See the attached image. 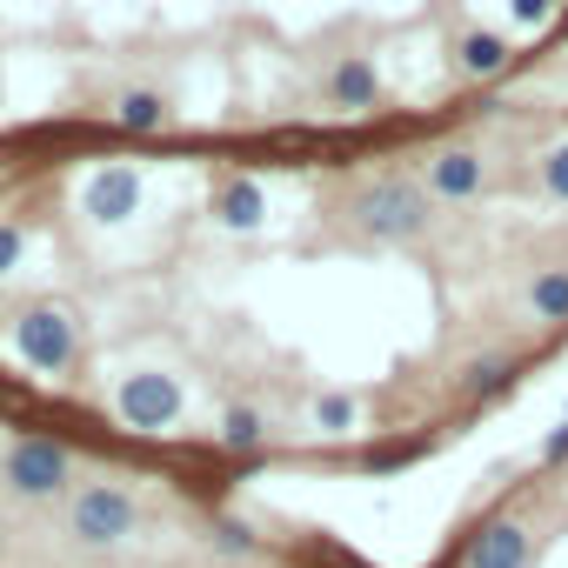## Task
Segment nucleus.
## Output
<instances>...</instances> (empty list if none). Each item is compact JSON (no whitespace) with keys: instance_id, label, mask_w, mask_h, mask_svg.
<instances>
[{"instance_id":"6ab92c4d","label":"nucleus","mask_w":568,"mask_h":568,"mask_svg":"<svg viewBox=\"0 0 568 568\" xmlns=\"http://www.w3.org/2000/svg\"><path fill=\"white\" fill-rule=\"evenodd\" d=\"M541 174H548V187H555V194L568 201V141H561V148H555V154L541 161Z\"/></svg>"},{"instance_id":"f257e3e1","label":"nucleus","mask_w":568,"mask_h":568,"mask_svg":"<svg viewBox=\"0 0 568 568\" xmlns=\"http://www.w3.org/2000/svg\"><path fill=\"white\" fill-rule=\"evenodd\" d=\"M355 227L368 234V241H415V234H428V194L415 187V181H402V174H388V181H368L362 194H355Z\"/></svg>"},{"instance_id":"412c9836","label":"nucleus","mask_w":568,"mask_h":568,"mask_svg":"<svg viewBox=\"0 0 568 568\" xmlns=\"http://www.w3.org/2000/svg\"><path fill=\"white\" fill-rule=\"evenodd\" d=\"M548 455H568V428H555V435H548Z\"/></svg>"},{"instance_id":"0eeeda50","label":"nucleus","mask_w":568,"mask_h":568,"mask_svg":"<svg viewBox=\"0 0 568 568\" xmlns=\"http://www.w3.org/2000/svg\"><path fill=\"white\" fill-rule=\"evenodd\" d=\"M81 201H88V214H94V221H128V214H134V201H141V174H134V168H101V174L88 181V194H81Z\"/></svg>"},{"instance_id":"9b49d317","label":"nucleus","mask_w":568,"mask_h":568,"mask_svg":"<svg viewBox=\"0 0 568 568\" xmlns=\"http://www.w3.org/2000/svg\"><path fill=\"white\" fill-rule=\"evenodd\" d=\"M261 214H267L261 181H227V194H221V221H227V227H261Z\"/></svg>"},{"instance_id":"aec40b11","label":"nucleus","mask_w":568,"mask_h":568,"mask_svg":"<svg viewBox=\"0 0 568 568\" xmlns=\"http://www.w3.org/2000/svg\"><path fill=\"white\" fill-rule=\"evenodd\" d=\"M548 14H555V0H515V21L521 28H541Z\"/></svg>"},{"instance_id":"6e6552de","label":"nucleus","mask_w":568,"mask_h":568,"mask_svg":"<svg viewBox=\"0 0 568 568\" xmlns=\"http://www.w3.org/2000/svg\"><path fill=\"white\" fill-rule=\"evenodd\" d=\"M528 555H535L528 528H521V521H495V528H481V535H475L468 568H528Z\"/></svg>"},{"instance_id":"ddd939ff","label":"nucleus","mask_w":568,"mask_h":568,"mask_svg":"<svg viewBox=\"0 0 568 568\" xmlns=\"http://www.w3.org/2000/svg\"><path fill=\"white\" fill-rule=\"evenodd\" d=\"M161 121H168L161 94H121V128H134V134H154Z\"/></svg>"},{"instance_id":"7ed1b4c3","label":"nucleus","mask_w":568,"mask_h":568,"mask_svg":"<svg viewBox=\"0 0 568 568\" xmlns=\"http://www.w3.org/2000/svg\"><path fill=\"white\" fill-rule=\"evenodd\" d=\"M68 448L61 442H48V435H21L14 448H8V481L21 488V495H61L68 488Z\"/></svg>"},{"instance_id":"dca6fc26","label":"nucleus","mask_w":568,"mask_h":568,"mask_svg":"<svg viewBox=\"0 0 568 568\" xmlns=\"http://www.w3.org/2000/svg\"><path fill=\"white\" fill-rule=\"evenodd\" d=\"M21 254H28V234H21V221H0V274H8Z\"/></svg>"},{"instance_id":"f03ea898","label":"nucleus","mask_w":568,"mask_h":568,"mask_svg":"<svg viewBox=\"0 0 568 568\" xmlns=\"http://www.w3.org/2000/svg\"><path fill=\"white\" fill-rule=\"evenodd\" d=\"M68 521H74V535H81L88 548H114V541H128V535H134L141 508H134V495H128V488H114V481H88V488L74 495Z\"/></svg>"},{"instance_id":"39448f33","label":"nucleus","mask_w":568,"mask_h":568,"mask_svg":"<svg viewBox=\"0 0 568 568\" xmlns=\"http://www.w3.org/2000/svg\"><path fill=\"white\" fill-rule=\"evenodd\" d=\"M121 415H128L134 428L161 435V428L181 422V388H174L168 375H128V382H121Z\"/></svg>"},{"instance_id":"2eb2a0df","label":"nucleus","mask_w":568,"mask_h":568,"mask_svg":"<svg viewBox=\"0 0 568 568\" xmlns=\"http://www.w3.org/2000/svg\"><path fill=\"white\" fill-rule=\"evenodd\" d=\"M508 382H515L508 362H475V368H468V395H501Z\"/></svg>"},{"instance_id":"a211bd4d","label":"nucleus","mask_w":568,"mask_h":568,"mask_svg":"<svg viewBox=\"0 0 568 568\" xmlns=\"http://www.w3.org/2000/svg\"><path fill=\"white\" fill-rule=\"evenodd\" d=\"M214 541H221V555H254V535H247V528H234V521H221V528H214Z\"/></svg>"},{"instance_id":"1a4fd4ad","label":"nucleus","mask_w":568,"mask_h":568,"mask_svg":"<svg viewBox=\"0 0 568 568\" xmlns=\"http://www.w3.org/2000/svg\"><path fill=\"white\" fill-rule=\"evenodd\" d=\"M455 68H462V74H475V81H481V74H501V68H508V41L475 28V34H462V41H455Z\"/></svg>"},{"instance_id":"423d86ee","label":"nucleus","mask_w":568,"mask_h":568,"mask_svg":"<svg viewBox=\"0 0 568 568\" xmlns=\"http://www.w3.org/2000/svg\"><path fill=\"white\" fill-rule=\"evenodd\" d=\"M481 181H488V168H481V154H468V148H448V154L428 161V187H435L442 201H475Z\"/></svg>"},{"instance_id":"9d476101","label":"nucleus","mask_w":568,"mask_h":568,"mask_svg":"<svg viewBox=\"0 0 568 568\" xmlns=\"http://www.w3.org/2000/svg\"><path fill=\"white\" fill-rule=\"evenodd\" d=\"M528 308H535L541 322H568V267H541V274L528 281Z\"/></svg>"},{"instance_id":"f8f14e48","label":"nucleus","mask_w":568,"mask_h":568,"mask_svg":"<svg viewBox=\"0 0 568 568\" xmlns=\"http://www.w3.org/2000/svg\"><path fill=\"white\" fill-rule=\"evenodd\" d=\"M328 88H335L342 108H368V101H375V68H368V61H342Z\"/></svg>"},{"instance_id":"4468645a","label":"nucleus","mask_w":568,"mask_h":568,"mask_svg":"<svg viewBox=\"0 0 568 568\" xmlns=\"http://www.w3.org/2000/svg\"><path fill=\"white\" fill-rule=\"evenodd\" d=\"M221 442H227V448H254V442H261V415H254V408H227Z\"/></svg>"},{"instance_id":"f3484780","label":"nucleus","mask_w":568,"mask_h":568,"mask_svg":"<svg viewBox=\"0 0 568 568\" xmlns=\"http://www.w3.org/2000/svg\"><path fill=\"white\" fill-rule=\"evenodd\" d=\"M315 415H322V428H348V422H355V402H348V395H322Z\"/></svg>"},{"instance_id":"20e7f679","label":"nucleus","mask_w":568,"mask_h":568,"mask_svg":"<svg viewBox=\"0 0 568 568\" xmlns=\"http://www.w3.org/2000/svg\"><path fill=\"white\" fill-rule=\"evenodd\" d=\"M14 348H21L28 368L61 375V368L74 362V322H68L61 308H34V315H21V328H14Z\"/></svg>"}]
</instances>
